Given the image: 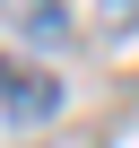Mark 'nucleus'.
I'll use <instances>...</instances> for the list:
<instances>
[{
	"label": "nucleus",
	"instance_id": "f03ea898",
	"mask_svg": "<svg viewBox=\"0 0 139 148\" xmlns=\"http://www.w3.org/2000/svg\"><path fill=\"white\" fill-rule=\"evenodd\" d=\"M0 18H9V26H26L35 44H61V35H70V18H61V0H0Z\"/></svg>",
	"mask_w": 139,
	"mask_h": 148
},
{
	"label": "nucleus",
	"instance_id": "f257e3e1",
	"mask_svg": "<svg viewBox=\"0 0 139 148\" xmlns=\"http://www.w3.org/2000/svg\"><path fill=\"white\" fill-rule=\"evenodd\" d=\"M0 113H9L18 131L26 122H52L61 113V79L44 61H26V52H0Z\"/></svg>",
	"mask_w": 139,
	"mask_h": 148
}]
</instances>
